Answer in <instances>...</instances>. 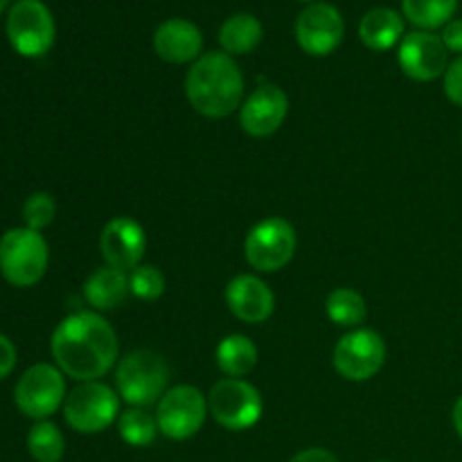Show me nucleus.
Segmentation results:
<instances>
[{
	"instance_id": "nucleus-1",
	"label": "nucleus",
	"mask_w": 462,
	"mask_h": 462,
	"mask_svg": "<svg viewBox=\"0 0 462 462\" xmlns=\"http://www.w3.org/2000/svg\"><path fill=\"white\" fill-rule=\"evenodd\" d=\"M59 370L77 382H97L120 355L117 334L95 311H77L57 325L50 341Z\"/></svg>"
},
{
	"instance_id": "nucleus-2",
	"label": "nucleus",
	"mask_w": 462,
	"mask_h": 462,
	"mask_svg": "<svg viewBox=\"0 0 462 462\" xmlns=\"http://www.w3.org/2000/svg\"><path fill=\"white\" fill-rule=\"evenodd\" d=\"M185 95L201 116L228 117L244 104V75L230 54H201L185 77Z\"/></svg>"
},
{
	"instance_id": "nucleus-3",
	"label": "nucleus",
	"mask_w": 462,
	"mask_h": 462,
	"mask_svg": "<svg viewBox=\"0 0 462 462\" xmlns=\"http://www.w3.org/2000/svg\"><path fill=\"white\" fill-rule=\"evenodd\" d=\"M167 383H170V365L152 350L129 352L116 370L117 395L134 409L156 404L167 393Z\"/></svg>"
},
{
	"instance_id": "nucleus-4",
	"label": "nucleus",
	"mask_w": 462,
	"mask_h": 462,
	"mask_svg": "<svg viewBox=\"0 0 462 462\" xmlns=\"http://www.w3.org/2000/svg\"><path fill=\"white\" fill-rule=\"evenodd\" d=\"M48 242L39 230L12 228L0 237V273L14 287H34L48 271Z\"/></svg>"
},
{
	"instance_id": "nucleus-5",
	"label": "nucleus",
	"mask_w": 462,
	"mask_h": 462,
	"mask_svg": "<svg viewBox=\"0 0 462 462\" xmlns=\"http://www.w3.org/2000/svg\"><path fill=\"white\" fill-rule=\"evenodd\" d=\"M63 418L77 433H99L120 418V395L102 382H84L66 395Z\"/></svg>"
},
{
	"instance_id": "nucleus-6",
	"label": "nucleus",
	"mask_w": 462,
	"mask_h": 462,
	"mask_svg": "<svg viewBox=\"0 0 462 462\" xmlns=\"http://www.w3.org/2000/svg\"><path fill=\"white\" fill-rule=\"evenodd\" d=\"M208 411L217 420V424L228 431H246L260 422L264 402L253 383L226 377L212 386L208 395Z\"/></svg>"
},
{
	"instance_id": "nucleus-7",
	"label": "nucleus",
	"mask_w": 462,
	"mask_h": 462,
	"mask_svg": "<svg viewBox=\"0 0 462 462\" xmlns=\"http://www.w3.org/2000/svg\"><path fill=\"white\" fill-rule=\"evenodd\" d=\"M52 12L41 0H16L7 14V39L21 57H43L54 45Z\"/></svg>"
},
{
	"instance_id": "nucleus-8",
	"label": "nucleus",
	"mask_w": 462,
	"mask_h": 462,
	"mask_svg": "<svg viewBox=\"0 0 462 462\" xmlns=\"http://www.w3.org/2000/svg\"><path fill=\"white\" fill-rule=\"evenodd\" d=\"M296 230L282 217H269L253 226L244 242V255L253 269L275 273L291 262L296 253Z\"/></svg>"
},
{
	"instance_id": "nucleus-9",
	"label": "nucleus",
	"mask_w": 462,
	"mask_h": 462,
	"mask_svg": "<svg viewBox=\"0 0 462 462\" xmlns=\"http://www.w3.org/2000/svg\"><path fill=\"white\" fill-rule=\"evenodd\" d=\"M14 402L25 418L48 420L66 402V379L59 368L36 364L23 373L14 388Z\"/></svg>"
},
{
	"instance_id": "nucleus-10",
	"label": "nucleus",
	"mask_w": 462,
	"mask_h": 462,
	"mask_svg": "<svg viewBox=\"0 0 462 462\" xmlns=\"http://www.w3.org/2000/svg\"><path fill=\"white\" fill-rule=\"evenodd\" d=\"M208 400L199 388L188 386H174L161 397L156 411L158 429L170 440H188V438L197 436L201 431L203 422H206Z\"/></svg>"
},
{
	"instance_id": "nucleus-11",
	"label": "nucleus",
	"mask_w": 462,
	"mask_h": 462,
	"mask_svg": "<svg viewBox=\"0 0 462 462\" xmlns=\"http://www.w3.org/2000/svg\"><path fill=\"white\" fill-rule=\"evenodd\" d=\"M386 361V343L374 329L356 328L334 347V370L347 382H368Z\"/></svg>"
},
{
	"instance_id": "nucleus-12",
	"label": "nucleus",
	"mask_w": 462,
	"mask_h": 462,
	"mask_svg": "<svg viewBox=\"0 0 462 462\" xmlns=\"http://www.w3.org/2000/svg\"><path fill=\"white\" fill-rule=\"evenodd\" d=\"M343 32H346L343 16L332 5L311 3L298 14L296 41L311 57L332 54L341 45Z\"/></svg>"
},
{
	"instance_id": "nucleus-13",
	"label": "nucleus",
	"mask_w": 462,
	"mask_h": 462,
	"mask_svg": "<svg viewBox=\"0 0 462 462\" xmlns=\"http://www.w3.org/2000/svg\"><path fill=\"white\" fill-rule=\"evenodd\" d=\"M400 66L415 81H433L445 77L449 68V50L433 32L415 30L400 43Z\"/></svg>"
},
{
	"instance_id": "nucleus-14",
	"label": "nucleus",
	"mask_w": 462,
	"mask_h": 462,
	"mask_svg": "<svg viewBox=\"0 0 462 462\" xmlns=\"http://www.w3.org/2000/svg\"><path fill=\"white\" fill-rule=\"evenodd\" d=\"M287 113V93L275 84H262L244 99L239 108V125L253 138H266L282 126Z\"/></svg>"
},
{
	"instance_id": "nucleus-15",
	"label": "nucleus",
	"mask_w": 462,
	"mask_h": 462,
	"mask_svg": "<svg viewBox=\"0 0 462 462\" xmlns=\"http://www.w3.org/2000/svg\"><path fill=\"white\" fill-rule=\"evenodd\" d=\"M147 248L144 228L131 217H116L108 221L99 235V251L106 266L120 271H134Z\"/></svg>"
},
{
	"instance_id": "nucleus-16",
	"label": "nucleus",
	"mask_w": 462,
	"mask_h": 462,
	"mask_svg": "<svg viewBox=\"0 0 462 462\" xmlns=\"http://www.w3.org/2000/svg\"><path fill=\"white\" fill-rule=\"evenodd\" d=\"M228 310L244 323H264L275 310V296L264 280L257 275H237L226 287Z\"/></svg>"
},
{
	"instance_id": "nucleus-17",
	"label": "nucleus",
	"mask_w": 462,
	"mask_h": 462,
	"mask_svg": "<svg viewBox=\"0 0 462 462\" xmlns=\"http://www.w3.org/2000/svg\"><path fill=\"white\" fill-rule=\"evenodd\" d=\"M201 48V30L185 18H170L153 34V50L167 63L197 61Z\"/></svg>"
},
{
	"instance_id": "nucleus-18",
	"label": "nucleus",
	"mask_w": 462,
	"mask_h": 462,
	"mask_svg": "<svg viewBox=\"0 0 462 462\" xmlns=\"http://www.w3.org/2000/svg\"><path fill=\"white\" fill-rule=\"evenodd\" d=\"M129 293V275H126V271L113 269V266L97 269L95 273H90V278L84 284L86 300L97 311L117 310Z\"/></svg>"
},
{
	"instance_id": "nucleus-19",
	"label": "nucleus",
	"mask_w": 462,
	"mask_h": 462,
	"mask_svg": "<svg viewBox=\"0 0 462 462\" xmlns=\"http://www.w3.org/2000/svg\"><path fill=\"white\" fill-rule=\"evenodd\" d=\"M359 36L365 48L374 52H386L395 48L404 36V18L391 7H374L361 18Z\"/></svg>"
},
{
	"instance_id": "nucleus-20",
	"label": "nucleus",
	"mask_w": 462,
	"mask_h": 462,
	"mask_svg": "<svg viewBox=\"0 0 462 462\" xmlns=\"http://www.w3.org/2000/svg\"><path fill=\"white\" fill-rule=\"evenodd\" d=\"M264 39L262 23L253 14H235L221 25L219 43L226 54H248Z\"/></svg>"
},
{
	"instance_id": "nucleus-21",
	"label": "nucleus",
	"mask_w": 462,
	"mask_h": 462,
	"mask_svg": "<svg viewBox=\"0 0 462 462\" xmlns=\"http://www.w3.org/2000/svg\"><path fill=\"white\" fill-rule=\"evenodd\" d=\"M215 361L219 365V370L228 377H244V374L251 373L257 364V347L251 338H246L244 334H230L224 341L217 346L215 350Z\"/></svg>"
},
{
	"instance_id": "nucleus-22",
	"label": "nucleus",
	"mask_w": 462,
	"mask_h": 462,
	"mask_svg": "<svg viewBox=\"0 0 462 462\" xmlns=\"http://www.w3.org/2000/svg\"><path fill=\"white\" fill-rule=\"evenodd\" d=\"M402 9L415 27L433 32L454 21L458 0H402Z\"/></svg>"
},
{
	"instance_id": "nucleus-23",
	"label": "nucleus",
	"mask_w": 462,
	"mask_h": 462,
	"mask_svg": "<svg viewBox=\"0 0 462 462\" xmlns=\"http://www.w3.org/2000/svg\"><path fill=\"white\" fill-rule=\"evenodd\" d=\"M325 311H328L329 320L334 325H341V328H359L365 316H368L364 296L347 287L334 289L329 293L328 302H325Z\"/></svg>"
},
{
	"instance_id": "nucleus-24",
	"label": "nucleus",
	"mask_w": 462,
	"mask_h": 462,
	"mask_svg": "<svg viewBox=\"0 0 462 462\" xmlns=\"http://www.w3.org/2000/svg\"><path fill=\"white\" fill-rule=\"evenodd\" d=\"M27 451L36 462H61L66 454V440L57 424L41 420L27 433Z\"/></svg>"
},
{
	"instance_id": "nucleus-25",
	"label": "nucleus",
	"mask_w": 462,
	"mask_h": 462,
	"mask_svg": "<svg viewBox=\"0 0 462 462\" xmlns=\"http://www.w3.org/2000/svg\"><path fill=\"white\" fill-rule=\"evenodd\" d=\"M158 422L143 409H129L117 418V433L131 447H149L158 436Z\"/></svg>"
},
{
	"instance_id": "nucleus-26",
	"label": "nucleus",
	"mask_w": 462,
	"mask_h": 462,
	"mask_svg": "<svg viewBox=\"0 0 462 462\" xmlns=\"http://www.w3.org/2000/svg\"><path fill=\"white\" fill-rule=\"evenodd\" d=\"M131 293L140 300H156L165 291V275L156 266L140 264L131 271L129 275Z\"/></svg>"
},
{
	"instance_id": "nucleus-27",
	"label": "nucleus",
	"mask_w": 462,
	"mask_h": 462,
	"mask_svg": "<svg viewBox=\"0 0 462 462\" xmlns=\"http://www.w3.org/2000/svg\"><path fill=\"white\" fill-rule=\"evenodd\" d=\"M57 215V203H54L52 194L48 192H34L23 206V219H25V228L43 230L48 228Z\"/></svg>"
},
{
	"instance_id": "nucleus-28",
	"label": "nucleus",
	"mask_w": 462,
	"mask_h": 462,
	"mask_svg": "<svg viewBox=\"0 0 462 462\" xmlns=\"http://www.w3.org/2000/svg\"><path fill=\"white\" fill-rule=\"evenodd\" d=\"M445 95L456 106H462V54L449 63L445 72Z\"/></svg>"
},
{
	"instance_id": "nucleus-29",
	"label": "nucleus",
	"mask_w": 462,
	"mask_h": 462,
	"mask_svg": "<svg viewBox=\"0 0 462 462\" xmlns=\"http://www.w3.org/2000/svg\"><path fill=\"white\" fill-rule=\"evenodd\" d=\"M440 39L449 52L462 54V18H454V21L447 23V25L442 27Z\"/></svg>"
},
{
	"instance_id": "nucleus-30",
	"label": "nucleus",
	"mask_w": 462,
	"mask_h": 462,
	"mask_svg": "<svg viewBox=\"0 0 462 462\" xmlns=\"http://www.w3.org/2000/svg\"><path fill=\"white\" fill-rule=\"evenodd\" d=\"M16 365V347L5 334H0V379L7 377Z\"/></svg>"
},
{
	"instance_id": "nucleus-31",
	"label": "nucleus",
	"mask_w": 462,
	"mask_h": 462,
	"mask_svg": "<svg viewBox=\"0 0 462 462\" xmlns=\"http://www.w3.org/2000/svg\"><path fill=\"white\" fill-rule=\"evenodd\" d=\"M289 462H338L337 456L328 449H320V447H311V449L300 451V454L293 456Z\"/></svg>"
},
{
	"instance_id": "nucleus-32",
	"label": "nucleus",
	"mask_w": 462,
	"mask_h": 462,
	"mask_svg": "<svg viewBox=\"0 0 462 462\" xmlns=\"http://www.w3.org/2000/svg\"><path fill=\"white\" fill-rule=\"evenodd\" d=\"M451 420H454V429H456V433H458V438L462 440V395L458 397V400H456Z\"/></svg>"
},
{
	"instance_id": "nucleus-33",
	"label": "nucleus",
	"mask_w": 462,
	"mask_h": 462,
	"mask_svg": "<svg viewBox=\"0 0 462 462\" xmlns=\"http://www.w3.org/2000/svg\"><path fill=\"white\" fill-rule=\"evenodd\" d=\"M9 5V0H0V12H5V7Z\"/></svg>"
},
{
	"instance_id": "nucleus-34",
	"label": "nucleus",
	"mask_w": 462,
	"mask_h": 462,
	"mask_svg": "<svg viewBox=\"0 0 462 462\" xmlns=\"http://www.w3.org/2000/svg\"><path fill=\"white\" fill-rule=\"evenodd\" d=\"M302 3H311V0H302Z\"/></svg>"
}]
</instances>
